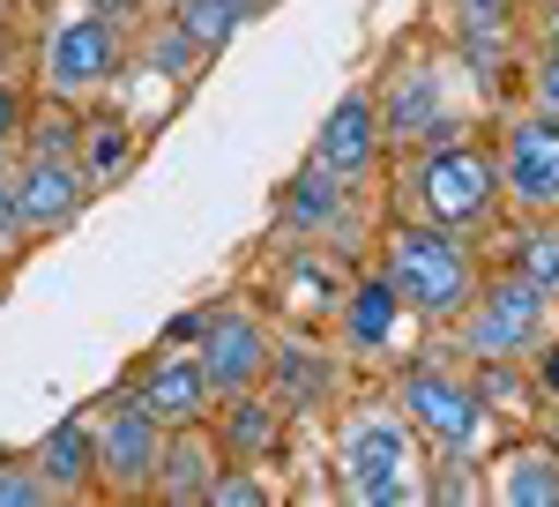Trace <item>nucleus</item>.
<instances>
[{
    "mask_svg": "<svg viewBox=\"0 0 559 507\" xmlns=\"http://www.w3.org/2000/svg\"><path fill=\"white\" fill-rule=\"evenodd\" d=\"M15 202H23L31 247H45V239H60L97 194H90L75 150H15Z\"/></svg>",
    "mask_w": 559,
    "mask_h": 507,
    "instance_id": "nucleus-14",
    "label": "nucleus"
},
{
    "mask_svg": "<svg viewBox=\"0 0 559 507\" xmlns=\"http://www.w3.org/2000/svg\"><path fill=\"white\" fill-rule=\"evenodd\" d=\"M329 337H336V351H344L350 366H403L418 343H426V329H418V314L403 306V298L388 292V276L373 269V261H358V276L344 284V298H336V314H329Z\"/></svg>",
    "mask_w": 559,
    "mask_h": 507,
    "instance_id": "nucleus-8",
    "label": "nucleus"
},
{
    "mask_svg": "<svg viewBox=\"0 0 559 507\" xmlns=\"http://www.w3.org/2000/svg\"><path fill=\"white\" fill-rule=\"evenodd\" d=\"M329 470L350 507H426L432 456L388 388H350L329 411Z\"/></svg>",
    "mask_w": 559,
    "mask_h": 507,
    "instance_id": "nucleus-1",
    "label": "nucleus"
},
{
    "mask_svg": "<svg viewBox=\"0 0 559 507\" xmlns=\"http://www.w3.org/2000/svg\"><path fill=\"white\" fill-rule=\"evenodd\" d=\"M23 15H31V0H0V38H8V31H15Z\"/></svg>",
    "mask_w": 559,
    "mask_h": 507,
    "instance_id": "nucleus-28",
    "label": "nucleus"
},
{
    "mask_svg": "<svg viewBox=\"0 0 559 507\" xmlns=\"http://www.w3.org/2000/svg\"><path fill=\"white\" fill-rule=\"evenodd\" d=\"M477 493L492 507H559V440L552 433H515V440H492Z\"/></svg>",
    "mask_w": 559,
    "mask_h": 507,
    "instance_id": "nucleus-16",
    "label": "nucleus"
},
{
    "mask_svg": "<svg viewBox=\"0 0 559 507\" xmlns=\"http://www.w3.org/2000/svg\"><path fill=\"white\" fill-rule=\"evenodd\" d=\"M530 380H537V396H545V403H559V337L530 358Z\"/></svg>",
    "mask_w": 559,
    "mask_h": 507,
    "instance_id": "nucleus-27",
    "label": "nucleus"
},
{
    "mask_svg": "<svg viewBox=\"0 0 559 507\" xmlns=\"http://www.w3.org/2000/svg\"><path fill=\"white\" fill-rule=\"evenodd\" d=\"M128 396L157 425H202L216 411V388H210V374H202V358H194V343H187V337H173L165 351H150L142 374L128 380Z\"/></svg>",
    "mask_w": 559,
    "mask_h": 507,
    "instance_id": "nucleus-15",
    "label": "nucleus"
},
{
    "mask_svg": "<svg viewBox=\"0 0 559 507\" xmlns=\"http://www.w3.org/2000/svg\"><path fill=\"white\" fill-rule=\"evenodd\" d=\"M492 165L508 216H559V120L537 105H515L492 127Z\"/></svg>",
    "mask_w": 559,
    "mask_h": 507,
    "instance_id": "nucleus-9",
    "label": "nucleus"
},
{
    "mask_svg": "<svg viewBox=\"0 0 559 507\" xmlns=\"http://www.w3.org/2000/svg\"><path fill=\"white\" fill-rule=\"evenodd\" d=\"M388 216H426L463 239H492L508 224L500 202V165H492V134H448V142H418L403 157H388Z\"/></svg>",
    "mask_w": 559,
    "mask_h": 507,
    "instance_id": "nucleus-2",
    "label": "nucleus"
},
{
    "mask_svg": "<svg viewBox=\"0 0 559 507\" xmlns=\"http://www.w3.org/2000/svg\"><path fill=\"white\" fill-rule=\"evenodd\" d=\"M522 105H537V113H552V120H559V45L522 52Z\"/></svg>",
    "mask_w": 559,
    "mask_h": 507,
    "instance_id": "nucleus-26",
    "label": "nucleus"
},
{
    "mask_svg": "<svg viewBox=\"0 0 559 507\" xmlns=\"http://www.w3.org/2000/svg\"><path fill=\"white\" fill-rule=\"evenodd\" d=\"M485 261L522 269L537 292L559 298V216H508L500 224V247H485Z\"/></svg>",
    "mask_w": 559,
    "mask_h": 507,
    "instance_id": "nucleus-21",
    "label": "nucleus"
},
{
    "mask_svg": "<svg viewBox=\"0 0 559 507\" xmlns=\"http://www.w3.org/2000/svg\"><path fill=\"white\" fill-rule=\"evenodd\" d=\"M187 343H194V358H202V374H210V388H216V403H224V396H247V388L269 380L276 321L261 314L254 298H224V306H210V314L187 329Z\"/></svg>",
    "mask_w": 559,
    "mask_h": 507,
    "instance_id": "nucleus-13",
    "label": "nucleus"
},
{
    "mask_svg": "<svg viewBox=\"0 0 559 507\" xmlns=\"http://www.w3.org/2000/svg\"><path fill=\"white\" fill-rule=\"evenodd\" d=\"M388 396L403 403V418L418 425L426 456H455V463H485L492 456V425L500 418L477 396L471 358H455L440 337L418 343L403 366H388Z\"/></svg>",
    "mask_w": 559,
    "mask_h": 507,
    "instance_id": "nucleus-4",
    "label": "nucleus"
},
{
    "mask_svg": "<svg viewBox=\"0 0 559 507\" xmlns=\"http://www.w3.org/2000/svg\"><path fill=\"white\" fill-rule=\"evenodd\" d=\"M239 8H247V23H254V15H269V8H276V0H239Z\"/></svg>",
    "mask_w": 559,
    "mask_h": 507,
    "instance_id": "nucleus-29",
    "label": "nucleus"
},
{
    "mask_svg": "<svg viewBox=\"0 0 559 507\" xmlns=\"http://www.w3.org/2000/svg\"><path fill=\"white\" fill-rule=\"evenodd\" d=\"M128 45L134 31L120 15H105L90 0H60V8H45L38 38H31V90L52 105H75V113L105 105L128 75Z\"/></svg>",
    "mask_w": 559,
    "mask_h": 507,
    "instance_id": "nucleus-5",
    "label": "nucleus"
},
{
    "mask_svg": "<svg viewBox=\"0 0 559 507\" xmlns=\"http://www.w3.org/2000/svg\"><path fill=\"white\" fill-rule=\"evenodd\" d=\"M373 105H381V127H388V150H418V142H448V134H471L463 105L448 97V60L426 52V45H403L395 60L381 68L373 83Z\"/></svg>",
    "mask_w": 559,
    "mask_h": 507,
    "instance_id": "nucleus-7",
    "label": "nucleus"
},
{
    "mask_svg": "<svg viewBox=\"0 0 559 507\" xmlns=\"http://www.w3.org/2000/svg\"><path fill=\"white\" fill-rule=\"evenodd\" d=\"M545 411H552V440H559V403H545Z\"/></svg>",
    "mask_w": 559,
    "mask_h": 507,
    "instance_id": "nucleus-30",
    "label": "nucleus"
},
{
    "mask_svg": "<svg viewBox=\"0 0 559 507\" xmlns=\"http://www.w3.org/2000/svg\"><path fill=\"white\" fill-rule=\"evenodd\" d=\"M552 337H559V298L537 292L522 269H500V261H485V284L471 292V306L440 329V343L471 366H530Z\"/></svg>",
    "mask_w": 559,
    "mask_h": 507,
    "instance_id": "nucleus-6",
    "label": "nucleus"
},
{
    "mask_svg": "<svg viewBox=\"0 0 559 507\" xmlns=\"http://www.w3.org/2000/svg\"><path fill=\"white\" fill-rule=\"evenodd\" d=\"M165 15H179L187 38L202 45V52H224V45L247 31V8H239V0H173Z\"/></svg>",
    "mask_w": 559,
    "mask_h": 507,
    "instance_id": "nucleus-22",
    "label": "nucleus"
},
{
    "mask_svg": "<svg viewBox=\"0 0 559 507\" xmlns=\"http://www.w3.org/2000/svg\"><path fill=\"white\" fill-rule=\"evenodd\" d=\"M165 433L128 388L112 403L90 411V456H97V500H150L157 485V456H165Z\"/></svg>",
    "mask_w": 559,
    "mask_h": 507,
    "instance_id": "nucleus-10",
    "label": "nucleus"
},
{
    "mask_svg": "<svg viewBox=\"0 0 559 507\" xmlns=\"http://www.w3.org/2000/svg\"><path fill=\"white\" fill-rule=\"evenodd\" d=\"M261 470H269V463H224V470H216V485H210V500H202V507H276L284 493H276V485H269Z\"/></svg>",
    "mask_w": 559,
    "mask_h": 507,
    "instance_id": "nucleus-23",
    "label": "nucleus"
},
{
    "mask_svg": "<svg viewBox=\"0 0 559 507\" xmlns=\"http://www.w3.org/2000/svg\"><path fill=\"white\" fill-rule=\"evenodd\" d=\"M31 254V232H23V202H15V157H0V276Z\"/></svg>",
    "mask_w": 559,
    "mask_h": 507,
    "instance_id": "nucleus-24",
    "label": "nucleus"
},
{
    "mask_svg": "<svg viewBox=\"0 0 559 507\" xmlns=\"http://www.w3.org/2000/svg\"><path fill=\"white\" fill-rule=\"evenodd\" d=\"M0 507H60V493L38 477L31 456H0Z\"/></svg>",
    "mask_w": 559,
    "mask_h": 507,
    "instance_id": "nucleus-25",
    "label": "nucleus"
},
{
    "mask_svg": "<svg viewBox=\"0 0 559 507\" xmlns=\"http://www.w3.org/2000/svg\"><path fill=\"white\" fill-rule=\"evenodd\" d=\"M216 470H224V440H216V425H173L165 433V456H157V485H150V500L157 507H202L216 485Z\"/></svg>",
    "mask_w": 559,
    "mask_h": 507,
    "instance_id": "nucleus-18",
    "label": "nucleus"
},
{
    "mask_svg": "<svg viewBox=\"0 0 559 507\" xmlns=\"http://www.w3.org/2000/svg\"><path fill=\"white\" fill-rule=\"evenodd\" d=\"M31 8H60V0H31Z\"/></svg>",
    "mask_w": 559,
    "mask_h": 507,
    "instance_id": "nucleus-31",
    "label": "nucleus"
},
{
    "mask_svg": "<svg viewBox=\"0 0 559 507\" xmlns=\"http://www.w3.org/2000/svg\"><path fill=\"white\" fill-rule=\"evenodd\" d=\"M31 463H38V477L60 493V500H97V456H90V411H75V418H60L52 433H38L31 448H23Z\"/></svg>",
    "mask_w": 559,
    "mask_h": 507,
    "instance_id": "nucleus-20",
    "label": "nucleus"
},
{
    "mask_svg": "<svg viewBox=\"0 0 559 507\" xmlns=\"http://www.w3.org/2000/svg\"><path fill=\"white\" fill-rule=\"evenodd\" d=\"M388 127H381V105H373V83L366 90H344L329 113H321V127H313V142H306V165L329 172L336 187H350V194H373L388 179Z\"/></svg>",
    "mask_w": 559,
    "mask_h": 507,
    "instance_id": "nucleus-12",
    "label": "nucleus"
},
{
    "mask_svg": "<svg viewBox=\"0 0 559 507\" xmlns=\"http://www.w3.org/2000/svg\"><path fill=\"white\" fill-rule=\"evenodd\" d=\"M216 440H224V463H269L292 433V411L269 396V388H247V396H224L210 411Z\"/></svg>",
    "mask_w": 559,
    "mask_h": 507,
    "instance_id": "nucleus-19",
    "label": "nucleus"
},
{
    "mask_svg": "<svg viewBox=\"0 0 559 507\" xmlns=\"http://www.w3.org/2000/svg\"><path fill=\"white\" fill-rule=\"evenodd\" d=\"M134 157H142V120H134L128 105L120 97L83 105V120H75V165H83L90 194H112L134 172Z\"/></svg>",
    "mask_w": 559,
    "mask_h": 507,
    "instance_id": "nucleus-17",
    "label": "nucleus"
},
{
    "mask_svg": "<svg viewBox=\"0 0 559 507\" xmlns=\"http://www.w3.org/2000/svg\"><path fill=\"white\" fill-rule=\"evenodd\" d=\"M366 261L388 276V292L418 314L426 337H440L471 306V292L485 284V247L463 239V232H448V224H426V216H381Z\"/></svg>",
    "mask_w": 559,
    "mask_h": 507,
    "instance_id": "nucleus-3",
    "label": "nucleus"
},
{
    "mask_svg": "<svg viewBox=\"0 0 559 507\" xmlns=\"http://www.w3.org/2000/svg\"><path fill=\"white\" fill-rule=\"evenodd\" d=\"M284 411H292V425L299 418H321V411H336L350 388H358V366H350L344 351H336V337L329 329H276V351H269V380H261Z\"/></svg>",
    "mask_w": 559,
    "mask_h": 507,
    "instance_id": "nucleus-11",
    "label": "nucleus"
}]
</instances>
